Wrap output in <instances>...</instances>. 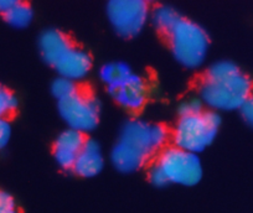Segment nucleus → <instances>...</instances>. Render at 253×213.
<instances>
[{
	"mask_svg": "<svg viewBox=\"0 0 253 213\" xmlns=\"http://www.w3.org/2000/svg\"><path fill=\"white\" fill-rule=\"evenodd\" d=\"M168 132L162 125L133 120L126 124L112 150V163L122 173L139 170L164 146Z\"/></svg>",
	"mask_w": 253,
	"mask_h": 213,
	"instance_id": "1",
	"label": "nucleus"
},
{
	"mask_svg": "<svg viewBox=\"0 0 253 213\" xmlns=\"http://www.w3.org/2000/svg\"><path fill=\"white\" fill-rule=\"evenodd\" d=\"M252 83L250 78L231 62L212 65L200 84V97L216 110L241 109L251 97Z\"/></svg>",
	"mask_w": 253,
	"mask_h": 213,
	"instance_id": "2",
	"label": "nucleus"
},
{
	"mask_svg": "<svg viewBox=\"0 0 253 213\" xmlns=\"http://www.w3.org/2000/svg\"><path fill=\"white\" fill-rule=\"evenodd\" d=\"M149 176L157 186L169 183L193 186L201 180L203 168L196 154L179 147H170L163 151L157 164L150 169Z\"/></svg>",
	"mask_w": 253,
	"mask_h": 213,
	"instance_id": "3",
	"label": "nucleus"
},
{
	"mask_svg": "<svg viewBox=\"0 0 253 213\" xmlns=\"http://www.w3.org/2000/svg\"><path fill=\"white\" fill-rule=\"evenodd\" d=\"M220 118L211 110L180 115L174 130L176 147L196 154L209 146L217 134Z\"/></svg>",
	"mask_w": 253,
	"mask_h": 213,
	"instance_id": "4",
	"label": "nucleus"
},
{
	"mask_svg": "<svg viewBox=\"0 0 253 213\" xmlns=\"http://www.w3.org/2000/svg\"><path fill=\"white\" fill-rule=\"evenodd\" d=\"M175 59L187 69H196L204 62L209 50V37L203 28L185 18L167 35Z\"/></svg>",
	"mask_w": 253,
	"mask_h": 213,
	"instance_id": "5",
	"label": "nucleus"
},
{
	"mask_svg": "<svg viewBox=\"0 0 253 213\" xmlns=\"http://www.w3.org/2000/svg\"><path fill=\"white\" fill-rule=\"evenodd\" d=\"M58 112L63 120L77 132H89L98 124L99 106L96 99L84 91L58 101Z\"/></svg>",
	"mask_w": 253,
	"mask_h": 213,
	"instance_id": "6",
	"label": "nucleus"
},
{
	"mask_svg": "<svg viewBox=\"0 0 253 213\" xmlns=\"http://www.w3.org/2000/svg\"><path fill=\"white\" fill-rule=\"evenodd\" d=\"M109 21L122 37H133L144 28L148 19V3L142 0H117L107 6Z\"/></svg>",
	"mask_w": 253,
	"mask_h": 213,
	"instance_id": "7",
	"label": "nucleus"
},
{
	"mask_svg": "<svg viewBox=\"0 0 253 213\" xmlns=\"http://www.w3.org/2000/svg\"><path fill=\"white\" fill-rule=\"evenodd\" d=\"M109 93L117 103L130 110L140 109L147 99V86L140 77L132 74L123 83L109 88Z\"/></svg>",
	"mask_w": 253,
	"mask_h": 213,
	"instance_id": "8",
	"label": "nucleus"
},
{
	"mask_svg": "<svg viewBox=\"0 0 253 213\" xmlns=\"http://www.w3.org/2000/svg\"><path fill=\"white\" fill-rule=\"evenodd\" d=\"M84 142L86 139L81 132L69 129L61 133L53 145V155L58 165L63 169L74 168Z\"/></svg>",
	"mask_w": 253,
	"mask_h": 213,
	"instance_id": "9",
	"label": "nucleus"
},
{
	"mask_svg": "<svg viewBox=\"0 0 253 213\" xmlns=\"http://www.w3.org/2000/svg\"><path fill=\"white\" fill-rule=\"evenodd\" d=\"M39 47L42 59L48 65L55 67V65L74 47V45L71 40L61 31L47 30L41 35Z\"/></svg>",
	"mask_w": 253,
	"mask_h": 213,
	"instance_id": "10",
	"label": "nucleus"
},
{
	"mask_svg": "<svg viewBox=\"0 0 253 213\" xmlns=\"http://www.w3.org/2000/svg\"><path fill=\"white\" fill-rule=\"evenodd\" d=\"M91 59L84 51L77 47H72L69 52L55 65V69L62 78L81 79L91 70Z\"/></svg>",
	"mask_w": 253,
	"mask_h": 213,
	"instance_id": "11",
	"label": "nucleus"
},
{
	"mask_svg": "<svg viewBox=\"0 0 253 213\" xmlns=\"http://www.w3.org/2000/svg\"><path fill=\"white\" fill-rule=\"evenodd\" d=\"M103 168V156L101 147L93 140H86L72 170L84 178H92L101 173Z\"/></svg>",
	"mask_w": 253,
	"mask_h": 213,
	"instance_id": "12",
	"label": "nucleus"
},
{
	"mask_svg": "<svg viewBox=\"0 0 253 213\" xmlns=\"http://www.w3.org/2000/svg\"><path fill=\"white\" fill-rule=\"evenodd\" d=\"M132 71L126 65L121 64V62H116V64L106 65L103 69L101 70V78L102 81L108 87L118 86V84L123 83L126 79L129 78L132 76Z\"/></svg>",
	"mask_w": 253,
	"mask_h": 213,
	"instance_id": "13",
	"label": "nucleus"
},
{
	"mask_svg": "<svg viewBox=\"0 0 253 213\" xmlns=\"http://www.w3.org/2000/svg\"><path fill=\"white\" fill-rule=\"evenodd\" d=\"M181 16L169 6H159L153 13V21L157 30L164 36H167L172 30Z\"/></svg>",
	"mask_w": 253,
	"mask_h": 213,
	"instance_id": "14",
	"label": "nucleus"
},
{
	"mask_svg": "<svg viewBox=\"0 0 253 213\" xmlns=\"http://www.w3.org/2000/svg\"><path fill=\"white\" fill-rule=\"evenodd\" d=\"M5 20L14 28L23 29L33 20V11L28 4L16 1L15 5L5 14Z\"/></svg>",
	"mask_w": 253,
	"mask_h": 213,
	"instance_id": "15",
	"label": "nucleus"
},
{
	"mask_svg": "<svg viewBox=\"0 0 253 213\" xmlns=\"http://www.w3.org/2000/svg\"><path fill=\"white\" fill-rule=\"evenodd\" d=\"M18 102L15 96L8 88L0 84V118H5L10 115L16 109Z\"/></svg>",
	"mask_w": 253,
	"mask_h": 213,
	"instance_id": "16",
	"label": "nucleus"
},
{
	"mask_svg": "<svg viewBox=\"0 0 253 213\" xmlns=\"http://www.w3.org/2000/svg\"><path fill=\"white\" fill-rule=\"evenodd\" d=\"M77 86L74 83V81L67 78H60L56 79L52 83V93L58 101H62V99L67 98V97L72 96L74 93L77 92Z\"/></svg>",
	"mask_w": 253,
	"mask_h": 213,
	"instance_id": "17",
	"label": "nucleus"
},
{
	"mask_svg": "<svg viewBox=\"0 0 253 213\" xmlns=\"http://www.w3.org/2000/svg\"><path fill=\"white\" fill-rule=\"evenodd\" d=\"M0 213H18L14 198L3 190H0Z\"/></svg>",
	"mask_w": 253,
	"mask_h": 213,
	"instance_id": "18",
	"label": "nucleus"
},
{
	"mask_svg": "<svg viewBox=\"0 0 253 213\" xmlns=\"http://www.w3.org/2000/svg\"><path fill=\"white\" fill-rule=\"evenodd\" d=\"M11 135V128L5 118H0V150L5 147Z\"/></svg>",
	"mask_w": 253,
	"mask_h": 213,
	"instance_id": "19",
	"label": "nucleus"
},
{
	"mask_svg": "<svg viewBox=\"0 0 253 213\" xmlns=\"http://www.w3.org/2000/svg\"><path fill=\"white\" fill-rule=\"evenodd\" d=\"M241 112H242V115L246 122L253 127V96H251L246 101V103L241 106Z\"/></svg>",
	"mask_w": 253,
	"mask_h": 213,
	"instance_id": "20",
	"label": "nucleus"
},
{
	"mask_svg": "<svg viewBox=\"0 0 253 213\" xmlns=\"http://www.w3.org/2000/svg\"><path fill=\"white\" fill-rule=\"evenodd\" d=\"M15 4V0H0V13H3L5 15Z\"/></svg>",
	"mask_w": 253,
	"mask_h": 213,
	"instance_id": "21",
	"label": "nucleus"
}]
</instances>
